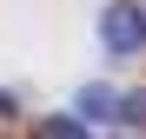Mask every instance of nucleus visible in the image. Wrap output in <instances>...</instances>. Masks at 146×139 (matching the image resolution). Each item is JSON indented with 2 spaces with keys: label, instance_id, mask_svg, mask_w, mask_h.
<instances>
[{
  "label": "nucleus",
  "instance_id": "nucleus-1",
  "mask_svg": "<svg viewBox=\"0 0 146 139\" xmlns=\"http://www.w3.org/2000/svg\"><path fill=\"white\" fill-rule=\"evenodd\" d=\"M100 46L113 60L146 53V7H139V0H113V7L100 13Z\"/></svg>",
  "mask_w": 146,
  "mask_h": 139
},
{
  "label": "nucleus",
  "instance_id": "nucleus-2",
  "mask_svg": "<svg viewBox=\"0 0 146 139\" xmlns=\"http://www.w3.org/2000/svg\"><path fill=\"white\" fill-rule=\"evenodd\" d=\"M80 113H86V126H113L119 93H113V86H86V93H80Z\"/></svg>",
  "mask_w": 146,
  "mask_h": 139
},
{
  "label": "nucleus",
  "instance_id": "nucleus-3",
  "mask_svg": "<svg viewBox=\"0 0 146 139\" xmlns=\"http://www.w3.org/2000/svg\"><path fill=\"white\" fill-rule=\"evenodd\" d=\"M113 126L146 132V93H119V113H113Z\"/></svg>",
  "mask_w": 146,
  "mask_h": 139
},
{
  "label": "nucleus",
  "instance_id": "nucleus-4",
  "mask_svg": "<svg viewBox=\"0 0 146 139\" xmlns=\"http://www.w3.org/2000/svg\"><path fill=\"white\" fill-rule=\"evenodd\" d=\"M40 132H46V139H73V132H86V113H80V119L53 113V119H40Z\"/></svg>",
  "mask_w": 146,
  "mask_h": 139
},
{
  "label": "nucleus",
  "instance_id": "nucleus-5",
  "mask_svg": "<svg viewBox=\"0 0 146 139\" xmlns=\"http://www.w3.org/2000/svg\"><path fill=\"white\" fill-rule=\"evenodd\" d=\"M13 113H20V106H13V93H0V119H13Z\"/></svg>",
  "mask_w": 146,
  "mask_h": 139
}]
</instances>
